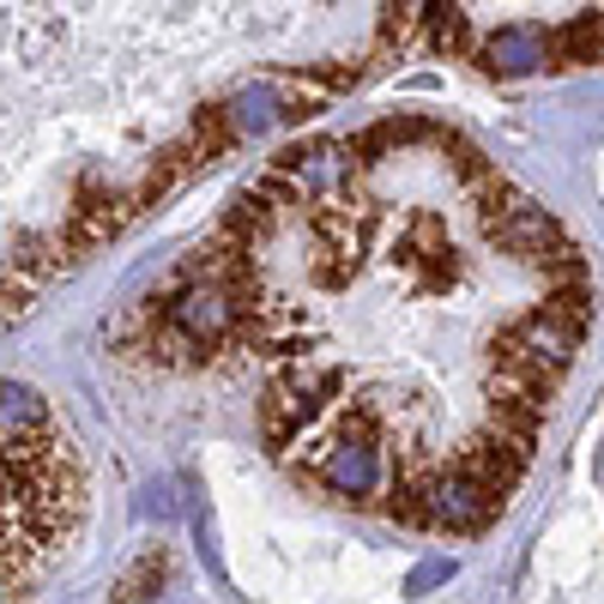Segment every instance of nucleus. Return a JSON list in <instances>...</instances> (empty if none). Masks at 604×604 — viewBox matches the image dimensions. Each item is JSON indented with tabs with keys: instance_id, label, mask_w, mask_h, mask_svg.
<instances>
[{
	"instance_id": "f257e3e1",
	"label": "nucleus",
	"mask_w": 604,
	"mask_h": 604,
	"mask_svg": "<svg viewBox=\"0 0 604 604\" xmlns=\"http://www.w3.org/2000/svg\"><path fill=\"white\" fill-rule=\"evenodd\" d=\"M85 520V472L61 423L7 435V568L0 587L31 592Z\"/></svg>"
},
{
	"instance_id": "f03ea898",
	"label": "nucleus",
	"mask_w": 604,
	"mask_h": 604,
	"mask_svg": "<svg viewBox=\"0 0 604 604\" xmlns=\"http://www.w3.org/2000/svg\"><path fill=\"white\" fill-rule=\"evenodd\" d=\"M302 466V478L327 484L333 496H351V502H369L382 490V442L375 435H345V430H327V435H309L302 454H290Z\"/></svg>"
},
{
	"instance_id": "7ed1b4c3",
	"label": "nucleus",
	"mask_w": 604,
	"mask_h": 604,
	"mask_svg": "<svg viewBox=\"0 0 604 604\" xmlns=\"http://www.w3.org/2000/svg\"><path fill=\"white\" fill-rule=\"evenodd\" d=\"M575 345H580V333H568L563 321H551L544 309H526L520 321H508V327L484 345V357H496V363H520V369H539V375H556V382H563V369H568V357H575Z\"/></svg>"
},
{
	"instance_id": "20e7f679",
	"label": "nucleus",
	"mask_w": 604,
	"mask_h": 604,
	"mask_svg": "<svg viewBox=\"0 0 604 604\" xmlns=\"http://www.w3.org/2000/svg\"><path fill=\"white\" fill-rule=\"evenodd\" d=\"M484 242H490V249H502V254H514V266H520V273H551L556 254L568 249L563 224H556L539 200H526V194L514 200L496 224H490Z\"/></svg>"
},
{
	"instance_id": "39448f33",
	"label": "nucleus",
	"mask_w": 604,
	"mask_h": 604,
	"mask_svg": "<svg viewBox=\"0 0 604 604\" xmlns=\"http://www.w3.org/2000/svg\"><path fill=\"white\" fill-rule=\"evenodd\" d=\"M454 472L460 478H472V484H484L490 496H502L508 502V490L526 478V466H532V442H514V435H502V430H472L460 447H454Z\"/></svg>"
},
{
	"instance_id": "423d86ee",
	"label": "nucleus",
	"mask_w": 604,
	"mask_h": 604,
	"mask_svg": "<svg viewBox=\"0 0 604 604\" xmlns=\"http://www.w3.org/2000/svg\"><path fill=\"white\" fill-rule=\"evenodd\" d=\"M502 514V496H490L484 484L460 478L454 466L435 472V532H484Z\"/></svg>"
},
{
	"instance_id": "0eeeda50",
	"label": "nucleus",
	"mask_w": 604,
	"mask_h": 604,
	"mask_svg": "<svg viewBox=\"0 0 604 604\" xmlns=\"http://www.w3.org/2000/svg\"><path fill=\"white\" fill-rule=\"evenodd\" d=\"M478 67L484 73H539V67H556V49H551V31L544 25H502L496 37L478 43Z\"/></svg>"
},
{
	"instance_id": "6e6552de",
	"label": "nucleus",
	"mask_w": 604,
	"mask_h": 604,
	"mask_svg": "<svg viewBox=\"0 0 604 604\" xmlns=\"http://www.w3.org/2000/svg\"><path fill=\"white\" fill-rule=\"evenodd\" d=\"M67 261V242L61 237H19L13 254H7V315H25L37 285Z\"/></svg>"
},
{
	"instance_id": "1a4fd4ad",
	"label": "nucleus",
	"mask_w": 604,
	"mask_h": 604,
	"mask_svg": "<svg viewBox=\"0 0 604 604\" xmlns=\"http://www.w3.org/2000/svg\"><path fill=\"white\" fill-rule=\"evenodd\" d=\"M164 580H170V544H145L128 563V575L109 587V604H152Z\"/></svg>"
},
{
	"instance_id": "9d476101",
	"label": "nucleus",
	"mask_w": 604,
	"mask_h": 604,
	"mask_svg": "<svg viewBox=\"0 0 604 604\" xmlns=\"http://www.w3.org/2000/svg\"><path fill=\"white\" fill-rule=\"evenodd\" d=\"M411 273H418L423 285H447V278H460V261H454V249H447V237H442V224H435V218L411 224Z\"/></svg>"
},
{
	"instance_id": "9b49d317",
	"label": "nucleus",
	"mask_w": 604,
	"mask_h": 604,
	"mask_svg": "<svg viewBox=\"0 0 604 604\" xmlns=\"http://www.w3.org/2000/svg\"><path fill=\"white\" fill-rule=\"evenodd\" d=\"M551 49H556V61H580V67L604 61V7L599 13H575L568 25H556Z\"/></svg>"
},
{
	"instance_id": "f8f14e48",
	"label": "nucleus",
	"mask_w": 604,
	"mask_h": 604,
	"mask_svg": "<svg viewBox=\"0 0 604 604\" xmlns=\"http://www.w3.org/2000/svg\"><path fill=\"white\" fill-rule=\"evenodd\" d=\"M551 321H563L568 333H587L592 327V285H568V290H544L539 302Z\"/></svg>"
},
{
	"instance_id": "ddd939ff",
	"label": "nucleus",
	"mask_w": 604,
	"mask_h": 604,
	"mask_svg": "<svg viewBox=\"0 0 604 604\" xmlns=\"http://www.w3.org/2000/svg\"><path fill=\"white\" fill-rule=\"evenodd\" d=\"M430 43L435 49H466V43H472L466 7H430Z\"/></svg>"
},
{
	"instance_id": "4468645a",
	"label": "nucleus",
	"mask_w": 604,
	"mask_h": 604,
	"mask_svg": "<svg viewBox=\"0 0 604 604\" xmlns=\"http://www.w3.org/2000/svg\"><path fill=\"white\" fill-rule=\"evenodd\" d=\"M442 580H454V563H447V556H435V563H423L418 575L406 580V592H430V587H442Z\"/></svg>"
}]
</instances>
